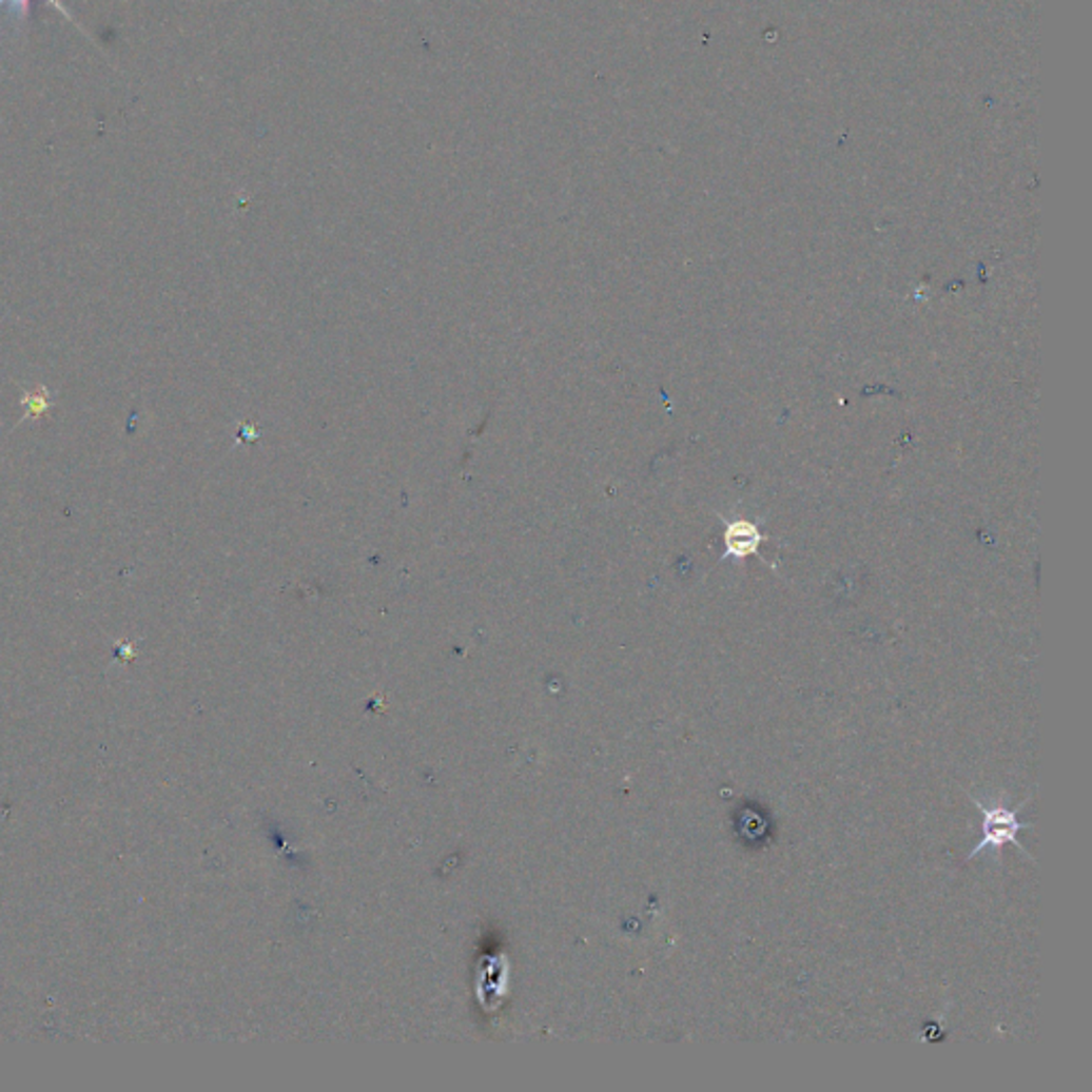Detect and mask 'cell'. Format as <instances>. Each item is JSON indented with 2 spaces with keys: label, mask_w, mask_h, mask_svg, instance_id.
<instances>
[{
  "label": "cell",
  "mask_w": 1092,
  "mask_h": 1092,
  "mask_svg": "<svg viewBox=\"0 0 1092 1092\" xmlns=\"http://www.w3.org/2000/svg\"><path fill=\"white\" fill-rule=\"evenodd\" d=\"M971 800L981 811L983 822H981V841L971 850L967 860L977 858L983 850H1000V847L1008 845V843H1014L1020 852L1029 854L1027 847L1018 841V833L1020 831L1033 828V824L1018 822V811L1022 808V804L1018 808H1008V806L998 804V802L986 804L983 800H979L973 794H971Z\"/></svg>",
  "instance_id": "obj_1"
},
{
  "label": "cell",
  "mask_w": 1092,
  "mask_h": 1092,
  "mask_svg": "<svg viewBox=\"0 0 1092 1092\" xmlns=\"http://www.w3.org/2000/svg\"><path fill=\"white\" fill-rule=\"evenodd\" d=\"M760 542H762V533L749 521H735V523L727 525V529H725L727 555L749 558L752 553L758 551Z\"/></svg>",
  "instance_id": "obj_2"
},
{
  "label": "cell",
  "mask_w": 1092,
  "mask_h": 1092,
  "mask_svg": "<svg viewBox=\"0 0 1092 1092\" xmlns=\"http://www.w3.org/2000/svg\"><path fill=\"white\" fill-rule=\"evenodd\" d=\"M22 406L26 408L24 412V421L26 418H39L41 414H45L52 406V395L45 387H37V389H31L22 395Z\"/></svg>",
  "instance_id": "obj_3"
},
{
  "label": "cell",
  "mask_w": 1092,
  "mask_h": 1092,
  "mask_svg": "<svg viewBox=\"0 0 1092 1092\" xmlns=\"http://www.w3.org/2000/svg\"><path fill=\"white\" fill-rule=\"evenodd\" d=\"M5 3H9V0H0V7H3V5H5ZM12 3H14V5H16V7H18V5H20V9H22V14H26V12H28V0H12ZM47 3H50V5H54V7H56V9H58V12H60V14H62V16H64V18H66V20H71V22H73V18H71V14H69V12H66V9H64V5H62V3H60V0H47Z\"/></svg>",
  "instance_id": "obj_4"
}]
</instances>
